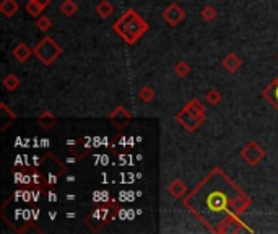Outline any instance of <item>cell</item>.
Here are the masks:
<instances>
[{"mask_svg":"<svg viewBox=\"0 0 278 234\" xmlns=\"http://www.w3.org/2000/svg\"><path fill=\"white\" fill-rule=\"evenodd\" d=\"M182 203L205 228L221 234L228 219L242 215L252 205V198L217 168L182 198Z\"/></svg>","mask_w":278,"mask_h":234,"instance_id":"cell-1","label":"cell"},{"mask_svg":"<svg viewBox=\"0 0 278 234\" xmlns=\"http://www.w3.org/2000/svg\"><path fill=\"white\" fill-rule=\"evenodd\" d=\"M113 30L124 43L132 46V44H135L145 33L150 31V25L145 22L134 9H130L124 13L117 22L113 23Z\"/></svg>","mask_w":278,"mask_h":234,"instance_id":"cell-2","label":"cell"},{"mask_svg":"<svg viewBox=\"0 0 278 234\" xmlns=\"http://www.w3.org/2000/svg\"><path fill=\"white\" fill-rule=\"evenodd\" d=\"M33 54L36 56L44 65H52L55 60L60 57L62 47L55 43L51 36H44L39 43L34 46Z\"/></svg>","mask_w":278,"mask_h":234,"instance_id":"cell-3","label":"cell"},{"mask_svg":"<svg viewBox=\"0 0 278 234\" xmlns=\"http://www.w3.org/2000/svg\"><path fill=\"white\" fill-rule=\"evenodd\" d=\"M241 158L244 160V163L249 164V166H255V164H259L263 158H265V150H263L257 142H249L247 145L242 147Z\"/></svg>","mask_w":278,"mask_h":234,"instance_id":"cell-4","label":"cell"},{"mask_svg":"<svg viewBox=\"0 0 278 234\" xmlns=\"http://www.w3.org/2000/svg\"><path fill=\"white\" fill-rule=\"evenodd\" d=\"M176 121H177L179 126L186 130V132L192 134V132H196V130L200 126H202L204 121H205V117H199V115H196V114H192L189 111H186V109H182L180 112H177Z\"/></svg>","mask_w":278,"mask_h":234,"instance_id":"cell-5","label":"cell"},{"mask_svg":"<svg viewBox=\"0 0 278 234\" xmlns=\"http://www.w3.org/2000/svg\"><path fill=\"white\" fill-rule=\"evenodd\" d=\"M161 17L166 23H168L169 26H177L180 22L184 20L186 17V12L180 9V7L177 4H169L166 9L163 10Z\"/></svg>","mask_w":278,"mask_h":234,"instance_id":"cell-6","label":"cell"},{"mask_svg":"<svg viewBox=\"0 0 278 234\" xmlns=\"http://www.w3.org/2000/svg\"><path fill=\"white\" fill-rule=\"evenodd\" d=\"M108 119L111 121V124H113L114 127H117L119 130H122L124 127L127 126V124L132 121V114L127 111L124 106H117L113 112L109 114Z\"/></svg>","mask_w":278,"mask_h":234,"instance_id":"cell-7","label":"cell"},{"mask_svg":"<svg viewBox=\"0 0 278 234\" xmlns=\"http://www.w3.org/2000/svg\"><path fill=\"white\" fill-rule=\"evenodd\" d=\"M168 192L172 198L176 200H180V198L186 197V192H187V185L180 181V179H174L169 185H168Z\"/></svg>","mask_w":278,"mask_h":234,"instance_id":"cell-8","label":"cell"},{"mask_svg":"<svg viewBox=\"0 0 278 234\" xmlns=\"http://www.w3.org/2000/svg\"><path fill=\"white\" fill-rule=\"evenodd\" d=\"M221 65H223L229 73H236L242 67V60L236 56L234 52H229L228 56L221 60Z\"/></svg>","mask_w":278,"mask_h":234,"instance_id":"cell-9","label":"cell"},{"mask_svg":"<svg viewBox=\"0 0 278 234\" xmlns=\"http://www.w3.org/2000/svg\"><path fill=\"white\" fill-rule=\"evenodd\" d=\"M262 96H263V98H265L267 101L272 102L273 107L278 111V77H276L265 89H263Z\"/></svg>","mask_w":278,"mask_h":234,"instance_id":"cell-10","label":"cell"},{"mask_svg":"<svg viewBox=\"0 0 278 234\" xmlns=\"http://www.w3.org/2000/svg\"><path fill=\"white\" fill-rule=\"evenodd\" d=\"M12 54H13V57H15L18 62H22V64H23V62H26L31 56H34L33 49H30V47H28L25 43H18L15 47H13Z\"/></svg>","mask_w":278,"mask_h":234,"instance_id":"cell-11","label":"cell"},{"mask_svg":"<svg viewBox=\"0 0 278 234\" xmlns=\"http://www.w3.org/2000/svg\"><path fill=\"white\" fill-rule=\"evenodd\" d=\"M18 10H20V4L17 0H2V4H0V12L7 18L17 15Z\"/></svg>","mask_w":278,"mask_h":234,"instance_id":"cell-12","label":"cell"},{"mask_svg":"<svg viewBox=\"0 0 278 234\" xmlns=\"http://www.w3.org/2000/svg\"><path fill=\"white\" fill-rule=\"evenodd\" d=\"M184 109H186V111L192 112V114L199 115V117H205V106H204L202 102H200L197 98L191 99V101L184 106Z\"/></svg>","mask_w":278,"mask_h":234,"instance_id":"cell-13","label":"cell"},{"mask_svg":"<svg viewBox=\"0 0 278 234\" xmlns=\"http://www.w3.org/2000/svg\"><path fill=\"white\" fill-rule=\"evenodd\" d=\"M96 13H98L101 18L106 20L114 13V5L108 2V0H101V2L96 5Z\"/></svg>","mask_w":278,"mask_h":234,"instance_id":"cell-14","label":"cell"},{"mask_svg":"<svg viewBox=\"0 0 278 234\" xmlns=\"http://www.w3.org/2000/svg\"><path fill=\"white\" fill-rule=\"evenodd\" d=\"M55 122H57V119L49 112V111H44L43 114H41L38 117V124H39V127H43L44 130H49L52 126H55Z\"/></svg>","mask_w":278,"mask_h":234,"instance_id":"cell-15","label":"cell"},{"mask_svg":"<svg viewBox=\"0 0 278 234\" xmlns=\"http://www.w3.org/2000/svg\"><path fill=\"white\" fill-rule=\"evenodd\" d=\"M60 13L65 17H73L76 10H78V5L75 4V0H64V2L60 4Z\"/></svg>","mask_w":278,"mask_h":234,"instance_id":"cell-16","label":"cell"},{"mask_svg":"<svg viewBox=\"0 0 278 234\" xmlns=\"http://www.w3.org/2000/svg\"><path fill=\"white\" fill-rule=\"evenodd\" d=\"M20 83H22V81H20V78L13 73L7 75V77L4 78V81H2V85H4V88L7 89V91H15V89H18Z\"/></svg>","mask_w":278,"mask_h":234,"instance_id":"cell-17","label":"cell"},{"mask_svg":"<svg viewBox=\"0 0 278 234\" xmlns=\"http://www.w3.org/2000/svg\"><path fill=\"white\" fill-rule=\"evenodd\" d=\"M43 10H44V7L39 2H36V0H30V2L26 4V13L30 17L38 18L39 15H43Z\"/></svg>","mask_w":278,"mask_h":234,"instance_id":"cell-18","label":"cell"},{"mask_svg":"<svg viewBox=\"0 0 278 234\" xmlns=\"http://www.w3.org/2000/svg\"><path fill=\"white\" fill-rule=\"evenodd\" d=\"M217 15H218V12H217V9H215L213 5H207V7H204V9H202V12H200V17H202V20H204V22H207V23L213 22V20L217 18Z\"/></svg>","mask_w":278,"mask_h":234,"instance_id":"cell-19","label":"cell"},{"mask_svg":"<svg viewBox=\"0 0 278 234\" xmlns=\"http://www.w3.org/2000/svg\"><path fill=\"white\" fill-rule=\"evenodd\" d=\"M205 101L208 102L210 106H217L218 102H221V93L218 91V89H208V91L205 93Z\"/></svg>","mask_w":278,"mask_h":234,"instance_id":"cell-20","label":"cell"},{"mask_svg":"<svg viewBox=\"0 0 278 234\" xmlns=\"http://www.w3.org/2000/svg\"><path fill=\"white\" fill-rule=\"evenodd\" d=\"M36 28L39 31H43V33H47L51 28H52V22H51V18L49 17H46V15H41L38 17L36 20Z\"/></svg>","mask_w":278,"mask_h":234,"instance_id":"cell-21","label":"cell"},{"mask_svg":"<svg viewBox=\"0 0 278 234\" xmlns=\"http://www.w3.org/2000/svg\"><path fill=\"white\" fill-rule=\"evenodd\" d=\"M174 73L177 75V77H180V78H186L187 75L191 73V65L187 64V62H184V60H179L176 64V67H174Z\"/></svg>","mask_w":278,"mask_h":234,"instance_id":"cell-22","label":"cell"},{"mask_svg":"<svg viewBox=\"0 0 278 234\" xmlns=\"http://www.w3.org/2000/svg\"><path fill=\"white\" fill-rule=\"evenodd\" d=\"M138 98H140L143 102H151L153 98H155V89H153L151 86L140 88V91H138Z\"/></svg>","mask_w":278,"mask_h":234,"instance_id":"cell-23","label":"cell"},{"mask_svg":"<svg viewBox=\"0 0 278 234\" xmlns=\"http://www.w3.org/2000/svg\"><path fill=\"white\" fill-rule=\"evenodd\" d=\"M36 2H39V4H41V5H43V7H44V9H46V7H47V5H49V4H51V0H36Z\"/></svg>","mask_w":278,"mask_h":234,"instance_id":"cell-24","label":"cell"}]
</instances>
